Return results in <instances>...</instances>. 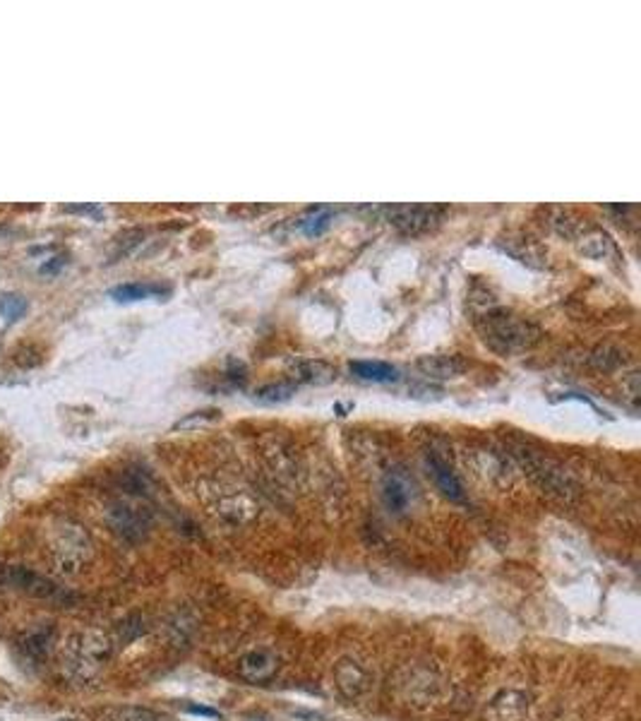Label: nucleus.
I'll return each mask as SVG.
<instances>
[{"label":"nucleus","mask_w":641,"mask_h":721,"mask_svg":"<svg viewBox=\"0 0 641 721\" xmlns=\"http://www.w3.org/2000/svg\"><path fill=\"white\" fill-rule=\"evenodd\" d=\"M399 688L408 702L423 707H428L432 699H438L440 692L438 678L432 676L431 671H418V669L408 671V678L406 681H401Z\"/></svg>","instance_id":"6e6552de"},{"label":"nucleus","mask_w":641,"mask_h":721,"mask_svg":"<svg viewBox=\"0 0 641 721\" xmlns=\"http://www.w3.org/2000/svg\"><path fill=\"white\" fill-rule=\"evenodd\" d=\"M236 671L243 681H248L253 685L260 683H270L272 678L277 676L279 671V656L272 652V649L257 647V649H248L245 654L238 659L236 663Z\"/></svg>","instance_id":"0eeeda50"},{"label":"nucleus","mask_w":641,"mask_h":721,"mask_svg":"<svg viewBox=\"0 0 641 721\" xmlns=\"http://www.w3.org/2000/svg\"><path fill=\"white\" fill-rule=\"evenodd\" d=\"M66 212H75V214H94V217H102V209L96 205H67Z\"/></svg>","instance_id":"aec40b11"},{"label":"nucleus","mask_w":641,"mask_h":721,"mask_svg":"<svg viewBox=\"0 0 641 721\" xmlns=\"http://www.w3.org/2000/svg\"><path fill=\"white\" fill-rule=\"evenodd\" d=\"M111 654H113V645L103 633L99 630L77 633L66 645V669L75 681L87 683L99 676V671L106 666Z\"/></svg>","instance_id":"f257e3e1"},{"label":"nucleus","mask_w":641,"mask_h":721,"mask_svg":"<svg viewBox=\"0 0 641 721\" xmlns=\"http://www.w3.org/2000/svg\"><path fill=\"white\" fill-rule=\"evenodd\" d=\"M329 219H332V212L327 207H317V209H310L306 219H300L298 227L306 236H320L329 227Z\"/></svg>","instance_id":"f3484780"},{"label":"nucleus","mask_w":641,"mask_h":721,"mask_svg":"<svg viewBox=\"0 0 641 721\" xmlns=\"http://www.w3.org/2000/svg\"><path fill=\"white\" fill-rule=\"evenodd\" d=\"M109 721H171L164 714L147 709V707H116L109 714Z\"/></svg>","instance_id":"dca6fc26"},{"label":"nucleus","mask_w":641,"mask_h":721,"mask_svg":"<svg viewBox=\"0 0 641 721\" xmlns=\"http://www.w3.org/2000/svg\"><path fill=\"white\" fill-rule=\"evenodd\" d=\"M411 498H414V486L408 484V478L399 471H389L382 481V503L387 510L394 515H401L411 505Z\"/></svg>","instance_id":"1a4fd4ad"},{"label":"nucleus","mask_w":641,"mask_h":721,"mask_svg":"<svg viewBox=\"0 0 641 721\" xmlns=\"http://www.w3.org/2000/svg\"><path fill=\"white\" fill-rule=\"evenodd\" d=\"M27 308H30V303H27V298L22 294H17V291L0 294V317L5 323H17L20 317H24Z\"/></svg>","instance_id":"4468645a"},{"label":"nucleus","mask_w":641,"mask_h":721,"mask_svg":"<svg viewBox=\"0 0 641 721\" xmlns=\"http://www.w3.org/2000/svg\"><path fill=\"white\" fill-rule=\"evenodd\" d=\"M185 712L195 714V717H204V719H219V712L211 709V707H202V705H188Z\"/></svg>","instance_id":"6ab92c4d"},{"label":"nucleus","mask_w":641,"mask_h":721,"mask_svg":"<svg viewBox=\"0 0 641 721\" xmlns=\"http://www.w3.org/2000/svg\"><path fill=\"white\" fill-rule=\"evenodd\" d=\"M392 221L396 227L404 228V231L415 234L421 228L431 227L432 209H428V207H399V209H394Z\"/></svg>","instance_id":"ddd939ff"},{"label":"nucleus","mask_w":641,"mask_h":721,"mask_svg":"<svg viewBox=\"0 0 641 721\" xmlns=\"http://www.w3.org/2000/svg\"><path fill=\"white\" fill-rule=\"evenodd\" d=\"M428 469H431V476H432V481H435V486L442 491L445 498H450V501H454V503L467 501V494H464L461 481L457 478V474H454V471L450 469L445 462H442V459H438L435 455L428 457Z\"/></svg>","instance_id":"9b49d317"},{"label":"nucleus","mask_w":641,"mask_h":721,"mask_svg":"<svg viewBox=\"0 0 641 721\" xmlns=\"http://www.w3.org/2000/svg\"><path fill=\"white\" fill-rule=\"evenodd\" d=\"M531 709V698L524 690L507 688L500 690L495 698L490 699L483 719L485 721H524L526 714Z\"/></svg>","instance_id":"423d86ee"},{"label":"nucleus","mask_w":641,"mask_h":721,"mask_svg":"<svg viewBox=\"0 0 641 721\" xmlns=\"http://www.w3.org/2000/svg\"><path fill=\"white\" fill-rule=\"evenodd\" d=\"M0 584L13 589L17 594L31 596V599H53L58 596V587L49 577L34 573L24 565H5L0 570Z\"/></svg>","instance_id":"7ed1b4c3"},{"label":"nucleus","mask_w":641,"mask_h":721,"mask_svg":"<svg viewBox=\"0 0 641 721\" xmlns=\"http://www.w3.org/2000/svg\"><path fill=\"white\" fill-rule=\"evenodd\" d=\"M51 553L56 570L63 577H73L92 558V541H89L87 531L82 530L80 524L60 522L53 531Z\"/></svg>","instance_id":"f03ea898"},{"label":"nucleus","mask_w":641,"mask_h":721,"mask_svg":"<svg viewBox=\"0 0 641 721\" xmlns=\"http://www.w3.org/2000/svg\"><path fill=\"white\" fill-rule=\"evenodd\" d=\"M171 294V287L156 284V281H125L109 291V296L118 303H135L147 301V298H164Z\"/></svg>","instance_id":"9d476101"},{"label":"nucleus","mask_w":641,"mask_h":721,"mask_svg":"<svg viewBox=\"0 0 641 721\" xmlns=\"http://www.w3.org/2000/svg\"><path fill=\"white\" fill-rule=\"evenodd\" d=\"M49 645H51V637H49V630H34V633H27L20 642V649L24 654L34 659V662H44L46 654H49Z\"/></svg>","instance_id":"2eb2a0df"},{"label":"nucleus","mask_w":641,"mask_h":721,"mask_svg":"<svg viewBox=\"0 0 641 721\" xmlns=\"http://www.w3.org/2000/svg\"><path fill=\"white\" fill-rule=\"evenodd\" d=\"M291 392H293V385H286V383L264 385V387L257 390L255 397L260 399V402H267V405H272V402H284V399H289L291 397Z\"/></svg>","instance_id":"a211bd4d"},{"label":"nucleus","mask_w":641,"mask_h":721,"mask_svg":"<svg viewBox=\"0 0 641 721\" xmlns=\"http://www.w3.org/2000/svg\"><path fill=\"white\" fill-rule=\"evenodd\" d=\"M349 369L358 380H365V383L387 385L396 383L401 378L399 369L392 363H385V360H351Z\"/></svg>","instance_id":"f8f14e48"},{"label":"nucleus","mask_w":641,"mask_h":721,"mask_svg":"<svg viewBox=\"0 0 641 721\" xmlns=\"http://www.w3.org/2000/svg\"><path fill=\"white\" fill-rule=\"evenodd\" d=\"M109 527L128 544H139L149 534V515L130 503H113L106 512Z\"/></svg>","instance_id":"20e7f679"},{"label":"nucleus","mask_w":641,"mask_h":721,"mask_svg":"<svg viewBox=\"0 0 641 721\" xmlns=\"http://www.w3.org/2000/svg\"><path fill=\"white\" fill-rule=\"evenodd\" d=\"M332 676H334V688L346 699H361L372 685L370 671L351 656H343L334 663Z\"/></svg>","instance_id":"39448f33"}]
</instances>
